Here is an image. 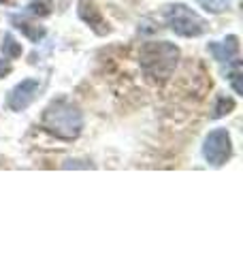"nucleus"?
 I'll list each match as a JSON object with an SVG mask.
<instances>
[{
    "instance_id": "f257e3e1",
    "label": "nucleus",
    "mask_w": 243,
    "mask_h": 256,
    "mask_svg": "<svg viewBox=\"0 0 243 256\" xmlns=\"http://www.w3.org/2000/svg\"><path fill=\"white\" fill-rule=\"evenodd\" d=\"M40 124H43L47 132L56 134L58 139L72 141L81 134L84 116H81V111L72 102H68L66 98H58L43 111Z\"/></svg>"
},
{
    "instance_id": "f03ea898",
    "label": "nucleus",
    "mask_w": 243,
    "mask_h": 256,
    "mask_svg": "<svg viewBox=\"0 0 243 256\" xmlns=\"http://www.w3.org/2000/svg\"><path fill=\"white\" fill-rule=\"evenodd\" d=\"M177 60H180V50L173 43H166V41L145 43L139 52V64L145 77H150L152 82H158V84L166 82L173 75Z\"/></svg>"
},
{
    "instance_id": "7ed1b4c3",
    "label": "nucleus",
    "mask_w": 243,
    "mask_h": 256,
    "mask_svg": "<svg viewBox=\"0 0 243 256\" xmlns=\"http://www.w3.org/2000/svg\"><path fill=\"white\" fill-rule=\"evenodd\" d=\"M166 22L171 30L180 36H200L207 30V22L200 18L198 13H194L186 4H171L166 6Z\"/></svg>"
},
{
    "instance_id": "20e7f679",
    "label": "nucleus",
    "mask_w": 243,
    "mask_h": 256,
    "mask_svg": "<svg viewBox=\"0 0 243 256\" xmlns=\"http://www.w3.org/2000/svg\"><path fill=\"white\" fill-rule=\"evenodd\" d=\"M202 154H205L207 162L214 166H222L226 160L232 154V146H230V134L224 130V128H218L212 130L205 139V148H202Z\"/></svg>"
},
{
    "instance_id": "39448f33",
    "label": "nucleus",
    "mask_w": 243,
    "mask_h": 256,
    "mask_svg": "<svg viewBox=\"0 0 243 256\" xmlns=\"http://www.w3.org/2000/svg\"><path fill=\"white\" fill-rule=\"evenodd\" d=\"M38 94V82L36 79H24L22 84H18L9 94V107L13 111H24Z\"/></svg>"
},
{
    "instance_id": "423d86ee",
    "label": "nucleus",
    "mask_w": 243,
    "mask_h": 256,
    "mask_svg": "<svg viewBox=\"0 0 243 256\" xmlns=\"http://www.w3.org/2000/svg\"><path fill=\"white\" fill-rule=\"evenodd\" d=\"M79 18L84 20L88 26L96 32V34L102 36V34H109L111 32L107 20L102 18L98 4H96L94 0H79Z\"/></svg>"
},
{
    "instance_id": "0eeeda50",
    "label": "nucleus",
    "mask_w": 243,
    "mask_h": 256,
    "mask_svg": "<svg viewBox=\"0 0 243 256\" xmlns=\"http://www.w3.org/2000/svg\"><path fill=\"white\" fill-rule=\"evenodd\" d=\"M209 52L214 54L216 60L230 62L232 58H237V54H239V38L234 34H230L224 43H209Z\"/></svg>"
},
{
    "instance_id": "6e6552de",
    "label": "nucleus",
    "mask_w": 243,
    "mask_h": 256,
    "mask_svg": "<svg viewBox=\"0 0 243 256\" xmlns=\"http://www.w3.org/2000/svg\"><path fill=\"white\" fill-rule=\"evenodd\" d=\"M11 22L15 24V28L22 30L24 34L30 38V41H40V38L45 36V28L43 26H36V24L26 22V20H20V18H11Z\"/></svg>"
},
{
    "instance_id": "1a4fd4ad",
    "label": "nucleus",
    "mask_w": 243,
    "mask_h": 256,
    "mask_svg": "<svg viewBox=\"0 0 243 256\" xmlns=\"http://www.w3.org/2000/svg\"><path fill=\"white\" fill-rule=\"evenodd\" d=\"M2 54L6 60H15L22 56V45L15 41L11 34H4V43H2Z\"/></svg>"
},
{
    "instance_id": "9d476101",
    "label": "nucleus",
    "mask_w": 243,
    "mask_h": 256,
    "mask_svg": "<svg viewBox=\"0 0 243 256\" xmlns=\"http://www.w3.org/2000/svg\"><path fill=\"white\" fill-rule=\"evenodd\" d=\"M232 109H234V100L230 98V96H218V102H216V107H214L212 118L218 120V118H222L226 114H230Z\"/></svg>"
},
{
    "instance_id": "9b49d317",
    "label": "nucleus",
    "mask_w": 243,
    "mask_h": 256,
    "mask_svg": "<svg viewBox=\"0 0 243 256\" xmlns=\"http://www.w3.org/2000/svg\"><path fill=\"white\" fill-rule=\"evenodd\" d=\"M28 13L30 15H40V18H45V15L52 13V0H34V2L28 4Z\"/></svg>"
},
{
    "instance_id": "f8f14e48",
    "label": "nucleus",
    "mask_w": 243,
    "mask_h": 256,
    "mask_svg": "<svg viewBox=\"0 0 243 256\" xmlns=\"http://www.w3.org/2000/svg\"><path fill=\"white\" fill-rule=\"evenodd\" d=\"M198 2L212 13H222L230 6V0H198Z\"/></svg>"
},
{
    "instance_id": "ddd939ff",
    "label": "nucleus",
    "mask_w": 243,
    "mask_h": 256,
    "mask_svg": "<svg viewBox=\"0 0 243 256\" xmlns=\"http://www.w3.org/2000/svg\"><path fill=\"white\" fill-rule=\"evenodd\" d=\"M239 79H241V64L234 62V68H232V73H230V82H232V88H234V92H237V94H241Z\"/></svg>"
},
{
    "instance_id": "4468645a",
    "label": "nucleus",
    "mask_w": 243,
    "mask_h": 256,
    "mask_svg": "<svg viewBox=\"0 0 243 256\" xmlns=\"http://www.w3.org/2000/svg\"><path fill=\"white\" fill-rule=\"evenodd\" d=\"M11 73V60H0V77Z\"/></svg>"
},
{
    "instance_id": "2eb2a0df",
    "label": "nucleus",
    "mask_w": 243,
    "mask_h": 256,
    "mask_svg": "<svg viewBox=\"0 0 243 256\" xmlns=\"http://www.w3.org/2000/svg\"><path fill=\"white\" fill-rule=\"evenodd\" d=\"M60 6H62V9H66V6H68V0H60Z\"/></svg>"
},
{
    "instance_id": "dca6fc26",
    "label": "nucleus",
    "mask_w": 243,
    "mask_h": 256,
    "mask_svg": "<svg viewBox=\"0 0 243 256\" xmlns=\"http://www.w3.org/2000/svg\"><path fill=\"white\" fill-rule=\"evenodd\" d=\"M0 2H6V0H0Z\"/></svg>"
}]
</instances>
